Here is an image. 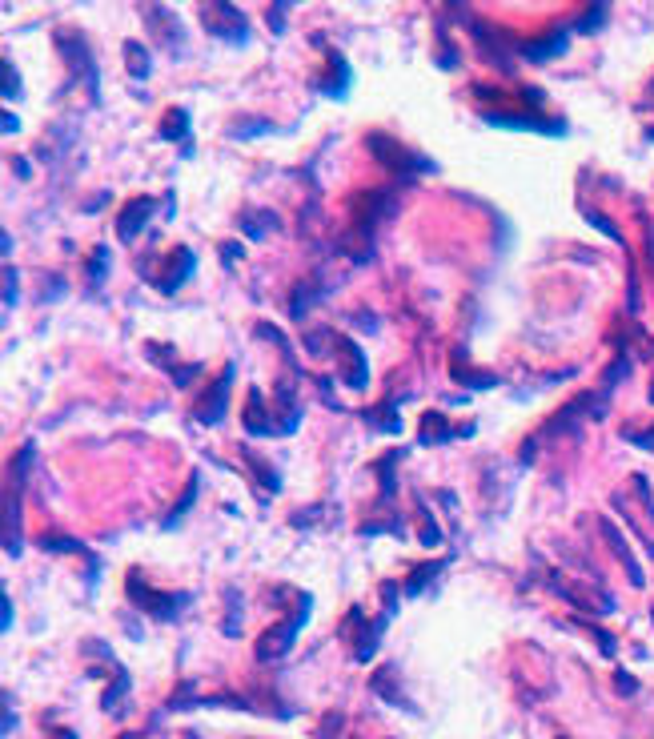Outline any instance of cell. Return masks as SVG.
I'll return each instance as SVG.
<instances>
[{"mask_svg":"<svg viewBox=\"0 0 654 739\" xmlns=\"http://www.w3.org/2000/svg\"><path fill=\"white\" fill-rule=\"evenodd\" d=\"M33 454H37L33 442L21 446L17 458L9 462V474H5V551L9 555H21V490H25Z\"/></svg>","mask_w":654,"mask_h":739,"instance_id":"obj_1","label":"cell"},{"mask_svg":"<svg viewBox=\"0 0 654 739\" xmlns=\"http://www.w3.org/2000/svg\"><path fill=\"white\" fill-rule=\"evenodd\" d=\"M630 442H634V446H642V450H650V454H654V426H650V430H642V434H630Z\"/></svg>","mask_w":654,"mask_h":739,"instance_id":"obj_29","label":"cell"},{"mask_svg":"<svg viewBox=\"0 0 654 739\" xmlns=\"http://www.w3.org/2000/svg\"><path fill=\"white\" fill-rule=\"evenodd\" d=\"M0 81H5L0 89H5V97H9V101H17V97H21V73H17V65H13L9 57H5V65H0Z\"/></svg>","mask_w":654,"mask_h":739,"instance_id":"obj_23","label":"cell"},{"mask_svg":"<svg viewBox=\"0 0 654 739\" xmlns=\"http://www.w3.org/2000/svg\"><path fill=\"white\" fill-rule=\"evenodd\" d=\"M265 406H261V394L257 390H249V406H245V430L253 434V438H269V434H277V422H269V414H261Z\"/></svg>","mask_w":654,"mask_h":739,"instance_id":"obj_14","label":"cell"},{"mask_svg":"<svg viewBox=\"0 0 654 739\" xmlns=\"http://www.w3.org/2000/svg\"><path fill=\"white\" fill-rule=\"evenodd\" d=\"M153 209H157L153 197H133V201L121 209V217H117V237H121V241H137V237L145 233Z\"/></svg>","mask_w":654,"mask_h":739,"instance_id":"obj_9","label":"cell"},{"mask_svg":"<svg viewBox=\"0 0 654 739\" xmlns=\"http://www.w3.org/2000/svg\"><path fill=\"white\" fill-rule=\"evenodd\" d=\"M201 29L229 45L249 41V21L241 9H233V0H201Z\"/></svg>","mask_w":654,"mask_h":739,"instance_id":"obj_2","label":"cell"},{"mask_svg":"<svg viewBox=\"0 0 654 739\" xmlns=\"http://www.w3.org/2000/svg\"><path fill=\"white\" fill-rule=\"evenodd\" d=\"M450 438H458V430L446 422V414H442V410H430V414H422V442L438 446V442H450Z\"/></svg>","mask_w":654,"mask_h":739,"instance_id":"obj_15","label":"cell"},{"mask_svg":"<svg viewBox=\"0 0 654 739\" xmlns=\"http://www.w3.org/2000/svg\"><path fill=\"white\" fill-rule=\"evenodd\" d=\"M0 125H5V133H17V129H21V121H17L13 113H5V121H0Z\"/></svg>","mask_w":654,"mask_h":739,"instance_id":"obj_33","label":"cell"},{"mask_svg":"<svg viewBox=\"0 0 654 739\" xmlns=\"http://www.w3.org/2000/svg\"><path fill=\"white\" fill-rule=\"evenodd\" d=\"M193 495H197V474L189 478V486H185V495H181V503H177V511H173V515L165 519V527H177V523H181V515H185L189 507H193Z\"/></svg>","mask_w":654,"mask_h":739,"instance_id":"obj_25","label":"cell"},{"mask_svg":"<svg viewBox=\"0 0 654 739\" xmlns=\"http://www.w3.org/2000/svg\"><path fill=\"white\" fill-rule=\"evenodd\" d=\"M566 29H558V33H550V37H542V41H526V45H518V53L526 57V61H550V57H562L566 53Z\"/></svg>","mask_w":654,"mask_h":739,"instance_id":"obj_12","label":"cell"},{"mask_svg":"<svg viewBox=\"0 0 654 739\" xmlns=\"http://www.w3.org/2000/svg\"><path fill=\"white\" fill-rule=\"evenodd\" d=\"M0 599H5V603H0V627L9 631V627H13V603H9V591L0 595Z\"/></svg>","mask_w":654,"mask_h":739,"instance_id":"obj_30","label":"cell"},{"mask_svg":"<svg viewBox=\"0 0 654 739\" xmlns=\"http://www.w3.org/2000/svg\"><path fill=\"white\" fill-rule=\"evenodd\" d=\"M446 5H450V9H466V0H446Z\"/></svg>","mask_w":654,"mask_h":739,"instance_id":"obj_34","label":"cell"},{"mask_svg":"<svg viewBox=\"0 0 654 739\" xmlns=\"http://www.w3.org/2000/svg\"><path fill=\"white\" fill-rule=\"evenodd\" d=\"M317 298H321V282H313V278H309V282H301V286L293 290V298H289V314H293V318H301Z\"/></svg>","mask_w":654,"mask_h":739,"instance_id":"obj_19","label":"cell"},{"mask_svg":"<svg viewBox=\"0 0 654 739\" xmlns=\"http://www.w3.org/2000/svg\"><path fill=\"white\" fill-rule=\"evenodd\" d=\"M442 567H446V563H430V567H418V571H414V575L406 579V595H422V591H426V587H430V583H434V579L442 575Z\"/></svg>","mask_w":654,"mask_h":739,"instance_id":"obj_21","label":"cell"},{"mask_svg":"<svg viewBox=\"0 0 654 739\" xmlns=\"http://www.w3.org/2000/svg\"><path fill=\"white\" fill-rule=\"evenodd\" d=\"M650 402H654V382H650Z\"/></svg>","mask_w":654,"mask_h":739,"instance_id":"obj_36","label":"cell"},{"mask_svg":"<svg viewBox=\"0 0 654 739\" xmlns=\"http://www.w3.org/2000/svg\"><path fill=\"white\" fill-rule=\"evenodd\" d=\"M305 619H309V611H301V615H293V619H285V623L269 627V631L257 639V659H261V663H277V659H285V655H289V647L297 643V635H301Z\"/></svg>","mask_w":654,"mask_h":739,"instance_id":"obj_5","label":"cell"},{"mask_svg":"<svg viewBox=\"0 0 654 739\" xmlns=\"http://www.w3.org/2000/svg\"><path fill=\"white\" fill-rule=\"evenodd\" d=\"M558 739H566V735H558Z\"/></svg>","mask_w":654,"mask_h":739,"instance_id":"obj_37","label":"cell"},{"mask_svg":"<svg viewBox=\"0 0 654 739\" xmlns=\"http://www.w3.org/2000/svg\"><path fill=\"white\" fill-rule=\"evenodd\" d=\"M486 125H506V129H534V133H554L562 137L566 125L562 121H542L534 113H486Z\"/></svg>","mask_w":654,"mask_h":739,"instance_id":"obj_10","label":"cell"},{"mask_svg":"<svg viewBox=\"0 0 654 739\" xmlns=\"http://www.w3.org/2000/svg\"><path fill=\"white\" fill-rule=\"evenodd\" d=\"M586 217H590V221H594V225H598L602 233H610V237H618V229H614V225H610L606 217H598V213H586Z\"/></svg>","mask_w":654,"mask_h":739,"instance_id":"obj_31","label":"cell"},{"mask_svg":"<svg viewBox=\"0 0 654 739\" xmlns=\"http://www.w3.org/2000/svg\"><path fill=\"white\" fill-rule=\"evenodd\" d=\"M366 422H370V426H378L382 434H398V430H402V422H398V410H394V402H386V410H382V414H366Z\"/></svg>","mask_w":654,"mask_h":739,"instance_id":"obj_22","label":"cell"},{"mask_svg":"<svg viewBox=\"0 0 654 739\" xmlns=\"http://www.w3.org/2000/svg\"><path fill=\"white\" fill-rule=\"evenodd\" d=\"M125 65H129V73H133L137 81H145V77L153 73V65H149V49H145V45H137V41H125Z\"/></svg>","mask_w":654,"mask_h":739,"instance_id":"obj_18","label":"cell"},{"mask_svg":"<svg viewBox=\"0 0 654 739\" xmlns=\"http://www.w3.org/2000/svg\"><path fill=\"white\" fill-rule=\"evenodd\" d=\"M618 687H622V695H634V679H630V675H626V671H622V675H618Z\"/></svg>","mask_w":654,"mask_h":739,"instance_id":"obj_32","label":"cell"},{"mask_svg":"<svg viewBox=\"0 0 654 739\" xmlns=\"http://www.w3.org/2000/svg\"><path fill=\"white\" fill-rule=\"evenodd\" d=\"M129 595H133V603H137L141 611H149V615L161 619V623L177 619V615L189 607V595H161V591H149L145 579H137V575H129Z\"/></svg>","mask_w":654,"mask_h":739,"instance_id":"obj_4","label":"cell"},{"mask_svg":"<svg viewBox=\"0 0 654 739\" xmlns=\"http://www.w3.org/2000/svg\"><path fill=\"white\" fill-rule=\"evenodd\" d=\"M57 45L65 49V57H69V69L85 77V85H89V97L97 101V65H93V53H89L85 37H81V33H69V29H61V33H57Z\"/></svg>","mask_w":654,"mask_h":739,"instance_id":"obj_7","label":"cell"},{"mask_svg":"<svg viewBox=\"0 0 654 739\" xmlns=\"http://www.w3.org/2000/svg\"><path fill=\"white\" fill-rule=\"evenodd\" d=\"M241 225H245V233H249V237H261V233L277 229V217H253V213H241Z\"/></svg>","mask_w":654,"mask_h":739,"instance_id":"obj_24","label":"cell"},{"mask_svg":"<svg viewBox=\"0 0 654 739\" xmlns=\"http://www.w3.org/2000/svg\"><path fill=\"white\" fill-rule=\"evenodd\" d=\"M161 137L165 141H185L189 137V113L185 109H169L161 121Z\"/></svg>","mask_w":654,"mask_h":739,"instance_id":"obj_20","label":"cell"},{"mask_svg":"<svg viewBox=\"0 0 654 739\" xmlns=\"http://www.w3.org/2000/svg\"><path fill=\"white\" fill-rule=\"evenodd\" d=\"M105 270H109V250L101 245V250L89 258V286H101V278H105Z\"/></svg>","mask_w":654,"mask_h":739,"instance_id":"obj_26","label":"cell"},{"mask_svg":"<svg viewBox=\"0 0 654 739\" xmlns=\"http://www.w3.org/2000/svg\"><path fill=\"white\" fill-rule=\"evenodd\" d=\"M602 531H606V535H610V547H614V555H618V559H622V567H626V579H630V583H634V587H642V571H638V563H634V555H630V551H626V543H622V539H618V531H614V527H610V523H602Z\"/></svg>","mask_w":654,"mask_h":739,"instance_id":"obj_17","label":"cell"},{"mask_svg":"<svg viewBox=\"0 0 654 739\" xmlns=\"http://www.w3.org/2000/svg\"><path fill=\"white\" fill-rule=\"evenodd\" d=\"M334 358H338V374H342L346 386L362 390L370 382V362H366V354L354 338H334Z\"/></svg>","mask_w":654,"mask_h":739,"instance_id":"obj_6","label":"cell"},{"mask_svg":"<svg viewBox=\"0 0 654 739\" xmlns=\"http://www.w3.org/2000/svg\"><path fill=\"white\" fill-rule=\"evenodd\" d=\"M145 17H149V29L157 33V41H161V45H173V49H181V45H185L181 21H177L173 13H165L161 5H145Z\"/></svg>","mask_w":654,"mask_h":739,"instance_id":"obj_11","label":"cell"},{"mask_svg":"<svg viewBox=\"0 0 654 739\" xmlns=\"http://www.w3.org/2000/svg\"><path fill=\"white\" fill-rule=\"evenodd\" d=\"M17 298H21V290H17V270H5V310H13Z\"/></svg>","mask_w":654,"mask_h":739,"instance_id":"obj_28","label":"cell"},{"mask_svg":"<svg viewBox=\"0 0 654 739\" xmlns=\"http://www.w3.org/2000/svg\"><path fill=\"white\" fill-rule=\"evenodd\" d=\"M193 266H197V258H193V250H177V266L173 270H165V278L157 282L165 294H177L181 290V282L193 274Z\"/></svg>","mask_w":654,"mask_h":739,"instance_id":"obj_16","label":"cell"},{"mask_svg":"<svg viewBox=\"0 0 654 739\" xmlns=\"http://www.w3.org/2000/svg\"><path fill=\"white\" fill-rule=\"evenodd\" d=\"M293 5H301V0H273V9H269V29L273 33H285V9H293Z\"/></svg>","mask_w":654,"mask_h":739,"instance_id":"obj_27","label":"cell"},{"mask_svg":"<svg viewBox=\"0 0 654 739\" xmlns=\"http://www.w3.org/2000/svg\"><path fill=\"white\" fill-rule=\"evenodd\" d=\"M330 69H334V77H325L321 93H325V97H334V101H342V97L350 93V81H354V73H350L346 57H342L338 49H330Z\"/></svg>","mask_w":654,"mask_h":739,"instance_id":"obj_13","label":"cell"},{"mask_svg":"<svg viewBox=\"0 0 654 739\" xmlns=\"http://www.w3.org/2000/svg\"><path fill=\"white\" fill-rule=\"evenodd\" d=\"M233 366H225V374L205 390V398L197 402V422L201 426H217L221 418H225V406H229V386H233Z\"/></svg>","mask_w":654,"mask_h":739,"instance_id":"obj_8","label":"cell"},{"mask_svg":"<svg viewBox=\"0 0 654 739\" xmlns=\"http://www.w3.org/2000/svg\"><path fill=\"white\" fill-rule=\"evenodd\" d=\"M57 739H77V735H73V731H61V735H57Z\"/></svg>","mask_w":654,"mask_h":739,"instance_id":"obj_35","label":"cell"},{"mask_svg":"<svg viewBox=\"0 0 654 739\" xmlns=\"http://www.w3.org/2000/svg\"><path fill=\"white\" fill-rule=\"evenodd\" d=\"M370 149H374V157H378L386 169H394L398 177H414V173H430V169H434L430 157H418V153L402 149V145L390 141L386 133H370Z\"/></svg>","mask_w":654,"mask_h":739,"instance_id":"obj_3","label":"cell"}]
</instances>
